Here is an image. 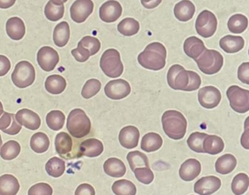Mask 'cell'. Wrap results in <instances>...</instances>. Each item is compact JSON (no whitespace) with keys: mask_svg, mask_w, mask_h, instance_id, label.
I'll return each mask as SVG.
<instances>
[{"mask_svg":"<svg viewBox=\"0 0 249 195\" xmlns=\"http://www.w3.org/2000/svg\"><path fill=\"white\" fill-rule=\"evenodd\" d=\"M20 152V144L15 140H9L1 147L0 156L4 160H13L19 155Z\"/></svg>","mask_w":249,"mask_h":195,"instance_id":"cell-38","label":"cell"},{"mask_svg":"<svg viewBox=\"0 0 249 195\" xmlns=\"http://www.w3.org/2000/svg\"><path fill=\"white\" fill-rule=\"evenodd\" d=\"M123 7L121 4L115 0H109L102 5L100 9V17L102 21L112 23L121 17Z\"/></svg>","mask_w":249,"mask_h":195,"instance_id":"cell-15","label":"cell"},{"mask_svg":"<svg viewBox=\"0 0 249 195\" xmlns=\"http://www.w3.org/2000/svg\"><path fill=\"white\" fill-rule=\"evenodd\" d=\"M71 53L75 60L80 63L86 62L88 61L89 57H91L90 53L87 49L80 45H77V48L76 49L72 50Z\"/></svg>","mask_w":249,"mask_h":195,"instance_id":"cell-48","label":"cell"},{"mask_svg":"<svg viewBox=\"0 0 249 195\" xmlns=\"http://www.w3.org/2000/svg\"><path fill=\"white\" fill-rule=\"evenodd\" d=\"M225 144L223 139L215 135H207L203 141V150L204 153L217 155L223 152Z\"/></svg>","mask_w":249,"mask_h":195,"instance_id":"cell-30","label":"cell"},{"mask_svg":"<svg viewBox=\"0 0 249 195\" xmlns=\"http://www.w3.org/2000/svg\"><path fill=\"white\" fill-rule=\"evenodd\" d=\"M244 127L245 129L249 128V116L246 119V121H245Z\"/></svg>","mask_w":249,"mask_h":195,"instance_id":"cell-56","label":"cell"},{"mask_svg":"<svg viewBox=\"0 0 249 195\" xmlns=\"http://www.w3.org/2000/svg\"><path fill=\"white\" fill-rule=\"evenodd\" d=\"M206 49L207 48L205 47L203 41L194 36L186 39L183 45V50L186 54L189 57L194 59V61H196Z\"/></svg>","mask_w":249,"mask_h":195,"instance_id":"cell-22","label":"cell"},{"mask_svg":"<svg viewBox=\"0 0 249 195\" xmlns=\"http://www.w3.org/2000/svg\"><path fill=\"white\" fill-rule=\"evenodd\" d=\"M249 20L244 15L235 14L231 16L228 21V29L231 33L241 34L247 29Z\"/></svg>","mask_w":249,"mask_h":195,"instance_id":"cell-35","label":"cell"},{"mask_svg":"<svg viewBox=\"0 0 249 195\" xmlns=\"http://www.w3.org/2000/svg\"><path fill=\"white\" fill-rule=\"evenodd\" d=\"M167 50L159 42L151 43L144 51L139 54L138 61L141 66L147 69L159 71L165 66Z\"/></svg>","mask_w":249,"mask_h":195,"instance_id":"cell-1","label":"cell"},{"mask_svg":"<svg viewBox=\"0 0 249 195\" xmlns=\"http://www.w3.org/2000/svg\"><path fill=\"white\" fill-rule=\"evenodd\" d=\"M20 189L19 182L13 175L0 177V195H16Z\"/></svg>","mask_w":249,"mask_h":195,"instance_id":"cell-26","label":"cell"},{"mask_svg":"<svg viewBox=\"0 0 249 195\" xmlns=\"http://www.w3.org/2000/svg\"><path fill=\"white\" fill-rule=\"evenodd\" d=\"M71 37L70 26L67 21H62L56 25L53 30V40L54 45L59 48H63L68 45Z\"/></svg>","mask_w":249,"mask_h":195,"instance_id":"cell-29","label":"cell"},{"mask_svg":"<svg viewBox=\"0 0 249 195\" xmlns=\"http://www.w3.org/2000/svg\"><path fill=\"white\" fill-rule=\"evenodd\" d=\"M226 95L230 107L237 113L245 114L249 111V90L238 85H231L227 89Z\"/></svg>","mask_w":249,"mask_h":195,"instance_id":"cell-7","label":"cell"},{"mask_svg":"<svg viewBox=\"0 0 249 195\" xmlns=\"http://www.w3.org/2000/svg\"><path fill=\"white\" fill-rule=\"evenodd\" d=\"M47 92L52 95H60L67 87L66 80L60 75H52L45 81Z\"/></svg>","mask_w":249,"mask_h":195,"instance_id":"cell-32","label":"cell"},{"mask_svg":"<svg viewBox=\"0 0 249 195\" xmlns=\"http://www.w3.org/2000/svg\"><path fill=\"white\" fill-rule=\"evenodd\" d=\"M59 60L58 53L51 47H42L37 52V64L44 71L51 72L55 69Z\"/></svg>","mask_w":249,"mask_h":195,"instance_id":"cell-10","label":"cell"},{"mask_svg":"<svg viewBox=\"0 0 249 195\" xmlns=\"http://www.w3.org/2000/svg\"><path fill=\"white\" fill-rule=\"evenodd\" d=\"M105 94L112 100H121L131 93V86L124 80H115L109 81L105 86Z\"/></svg>","mask_w":249,"mask_h":195,"instance_id":"cell-11","label":"cell"},{"mask_svg":"<svg viewBox=\"0 0 249 195\" xmlns=\"http://www.w3.org/2000/svg\"><path fill=\"white\" fill-rule=\"evenodd\" d=\"M219 46L226 53H235L245 46V40L240 36L226 35L221 38Z\"/></svg>","mask_w":249,"mask_h":195,"instance_id":"cell-24","label":"cell"},{"mask_svg":"<svg viewBox=\"0 0 249 195\" xmlns=\"http://www.w3.org/2000/svg\"><path fill=\"white\" fill-rule=\"evenodd\" d=\"M238 78L242 83L249 85V62L243 63L239 66Z\"/></svg>","mask_w":249,"mask_h":195,"instance_id":"cell-50","label":"cell"},{"mask_svg":"<svg viewBox=\"0 0 249 195\" xmlns=\"http://www.w3.org/2000/svg\"><path fill=\"white\" fill-rule=\"evenodd\" d=\"M3 113V106H2V102L0 101V117H1V116L2 115V114Z\"/></svg>","mask_w":249,"mask_h":195,"instance_id":"cell-57","label":"cell"},{"mask_svg":"<svg viewBox=\"0 0 249 195\" xmlns=\"http://www.w3.org/2000/svg\"><path fill=\"white\" fill-rule=\"evenodd\" d=\"M75 195H96V192L92 185L84 183L77 187Z\"/></svg>","mask_w":249,"mask_h":195,"instance_id":"cell-51","label":"cell"},{"mask_svg":"<svg viewBox=\"0 0 249 195\" xmlns=\"http://www.w3.org/2000/svg\"><path fill=\"white\" fill-rule=\"evenodd\" d=\"M64 3L62 0H49L45 8L46 18L52 21L61 19L64 15Z\"/></svg>","mask_w":249,"mask_h":195,"instance_id":"cell-27","label":"cell"},{"mask_svg":"<svg viewBox=\"0 0 249 195\" xmlns=\"http://www.w3.org/2000/svg\"><path fill=\"white\" fill-rule=\"evenodd\" d=\"M201 172V164L196 159L186 160L179 170L180 179L183 181H191L195 179Z\"/></svg>","mask_w":249,"mask_h":195,"instance_id":"cell-18","label":"cell"},{"mask_svg":"<svg viewBox=\"0 0 249 195\" xmlns=\"http://www.w3.org/2000/svg\"><path fill=\"white\" fill-rule=\"evenodd\" d=\"M217 18L209 10L199 13L196 21V30L199 35L204 38L212 37L217 29Z\"/></svg>","mask_w":249,"mask_h":195,"instance_id":"cell-8","label":"cell"},{"mask_svg":"<svg viewBox=\"0 0 249 195\" xmlns=\"http://www.w3.org/2000/svg\"><path fill=\"white\" fill-rule=\"evenodd\" d=\"M73 141L72 137L66 132H61L56 136L55 147L57 153L62 158L71 159Z\"/></svg>","mask_w":249,"mask_h":195,"instance_id":"cell-19","label":"cell"},{"mask_svg":"<svg viewBox=\"0 0 249 195\" xmlns=\"http://www.w3.org/2000/svg\"><path fill=\"white\" fill-rule=\"evenodd\" d=\"M207 133L200 132H194L191 133L187 140V145L189 148L194 152L199 153H204L203 150V141L207 137Z\"/></svg>","mask_w":249,"mask_h":195,"instance_id":"cell-43","label":"cell"},{"mask_svg":"<svg viewBox=\"0 0 249 195\" xmlns=\"http://www.w3.org/2000/svg\"><path fill=\"white\" fill-rule=\"evenodd\" d=\"M30 146L36 153H45L50 146V140L45 133L37 132L31 138Z\"/></svg>","mask_w":249,"mask_h":195,"instance_id":"cell-34","label":"cell"},{"mask_svg":"<svg viewBox=\"0 0 249 195\" xmlns=\"http://www.w3.org/2000/svg\"><path fill=\"white\" fill-rule=\"evenodd\" d=\"M127 160L130 168L132 171L141 167H149L148 159L144 153L140 151H132L127 155Z\"/></svg>","mask_w":249,"mask_h":195,"instance_id":"cell-41","label":"cell"},{"mask_svg":"<svg viewBox=\"0 0 249 195\" xmlns=\"http://www.w3.org/2000/svg\"><path fill=\"white\" fill-rule=\"evenodd\" d=\"M241 145L242 147L249 150V128L245 129L244 133H242L241 137Z\"/></svg>","mask_w":249,"mask_h":195,"instance_id":"cell-54","label":"cell"},{"mask_svg":"<svg viewBox=\"0 0 249 195\" xmlns=\"http://www.w3.org/2000/svg\"><path fill=\"white\" fill-rule=\"evenodd\" d=\"M222 99L220 91L214 86H205L199 89L198 93V100L202 107L212 109L219 105Z\"/></svg>","mask_w":249,"mask_h":195,"instance_id":"cell-13","label":"cell"},{"mask_svg":"<svg viewBox=\"0 0 249 195\" xmlns=\"http://www.w3.org/2000/svg\"><path fill=\"white\" fill-rule=\"evenodd\" d=\"M92 0H76L71 7V17L77 23H83L93 12Z\"/></svg>","mask_w":249,"mask_h":195,"instance_id":"cell-12","label":"cell"},{"mask_svg":"<svg viewBox=\"0 0 249 195\" xmlns=\"http://www.w3.org/2000/svg\"><path fill=\"white\" fill-rule=\"evenodd\" d=\"M2 137H1V135H0V149H1V147H2Z\"/></svg>","mask_w":249,"mask_h":195,"instance_id":"cell-58","label":"cell"},{"mask_svg":"<svg viewBox=\"0 0 249 195\" xmlns=\"http://www.w3.org/2000/svg\"><path fill=\"white\" fill-rule=\"evenodd\" d=\"M112 192L116 195H135L137 192L136 187L128 180H118L113 183Z\"/></svg>","mask_w":249,"mask_h":195,"instance_id":"cell-39","label":"cell"},{"mask_svg":"<svg viewBox=\"0 0 249 195\" xmlns=\"http://www.w3.org/2000/svg\"><path fill=\"white\" fill-rule=\"evenodd\" d=\"M162 0H141V2L143 6L146 9H151L158 7L160 3Z\"/></svg>","mask_w":249,"mask_h":195,"instance_id":"cell-53","label":"cell"},{"mask_svg":"<svg viewBox=\"0 0 249 195\" xmlns=\"http://www.w3.org/2000/svg\"><path fill=\"white\" fill-rule=\"evenodd\" d=\"M45 169L47 173L52 177H61L65 172V162L57 157H53L47 162Z\"/></svg>","mask_w":249,"mask_h":195,"instance_id":"cell-37","label":"cell"},{"mask_svg":"<svg viewBox=\"0 0 249 195\" xmlns=\"http://www.w3.org/2000/svg\"><path fill=\"white\" fill-rule=\"evenodd\" d=\"M189 75H190V83L188 87L186 89V92L197 90L201 85V78L196 72L189 70Z\"/></svg>","mask_w":249,"mask_h":195,"instance_id":"cell-49","label":"cell"},{"mask_svg":"<svg viewBox=\"0 0 249 195\" xmlns=\"http://www.w3.org/2000/svg\"><path fill=\"white\" fill-rule=\"evenodd\" d=\"M104 144L97 139L90 138L84 140L79 146V156H85L90 158L97 157L104 152Z\"/></svg>","mask_w":249,"mask_h":195,"instance_id":"cell-20","label":"cell"},{"mask_svg":"<svg viewBox=\"0 0 249 195\" xmlns=\"http://www.w3.org/2000/svg\"><path fill=\"white\" fill-rule=\"evenodd\" d=\"M101 82L96 79H91L86 82L81 95L86 99H89L99 93L101 89Z\"/></svg>","mask_w":249,"mask_h":195,"instance_id":"cell-44","label":"cell"},{"mask_svg":"<svg viewBox=\"0 0 249 195\" xmlns=\"http://www.w3.org/2000/svg\"><path fill=\"white\" fill-rule=\"evenodd\" d=\"M236 165V158L233 155L225 154L215 162V171L221 175L230 174L235 169Z\"/></svg>","mask_w":249,"mask_h":195,"instance_id":"cell-31","label":"cell"},{"mask_svg":"<svg viewBox=\"0 0 249 195\" xmlns=\"http://www.w3.org/2000/svg\"><path fill=\"white\" fill-rule=\"evenodd\" d=\"M135 178L137 179L139 182L142 183L144 185H149L154 181L155 176L149 167H141L134 170Z\"/></svg>","mask_w":249,"mask_h":195,"instance_id":"cell-46","label":"cell"},{"mask_svg":"<svg viewBox=\"0 0 249 195\" xmlns=\"http://www.w3.org/2000/svg\"><path fill=\"white\" fill-rule=\"evenodd\" d=\"M6 32L11 39L19 41L25 34V25L24 21L18 17L9 18L6 22Z\"/></svg>","mask_w":249,"mask_h":195,"instance_id":"cell-25","label":"cell"},{"mask_svg":"<svg viewBox=\"0 0 249 195\" xmlns=\"http://www.w3.org/2000/svg\"></svg>","mask_w":249,"mask_h":195,"instance_id":"cell-60","label":"cell"},{"mask_svg":"<svg viewBox=\"0 0 249 195\" xmlns=\"http://www.w3.org/2000/svg\"><path fill=\"white\" fill-rule=\"evenodd\" d=\"M65 115L61 111L53 110L47 114L46 123L48 128L57 131L62 129L65 122Z\"/></svg>","mask_w":249,"mask_h":195,"instance_id":"cell-40","label":"cell"},{"mask_svg":"<svg viewBox=\"0 0 249 195\" xmlns=\"http://www.w3.org/2000/svg\"><path fill=\"white\" fill-rule=\"evenodd\" d=\"M104 172L112 178H121L126 172V167L121 160L109 158L104 162Z\"/></svg>","mask_w":249,"mask_h":195,"instance_id":"cell-28","label":"cell"},{"mask_svg":"<svg viewBox=\"0 0 249 195\" xmlns=\"http://www.w3.org/2000/svg\"><path fill=\"white\" fill-rule=\"evenodd\" d=\"M62 1L64 2H68V0H62Z\"/></svg>","mask_w":249,"mask_h":195,"instance_id":"cell-59","label":"cell"},{"mask_svg":"<svg viewBox=\"0 0 249 195\" xmlns=\"http://www.w3.org/2000/svg\"><path fill=\"white\" fill-rule=\"evenodd\" d=\"M162 126L169 138L178 140L183 138L187 132V121L183 114L175 110H168L162 115Z\"/></svg>","mask_w":249,"mask_h":195,"instance_id":"cell-2","label":"cell"},{"mask_svg":"<svg viewBox=\"0 0 249 195\" xmlns=\"http://www.w3.org/2000/svg\"><path fill=\"white\" fill-rule=\"evenodd\" d=\"M36 80V69L31 63L21 61L16 64L12 73V80L16 87L25 89L33 84Z\"/></svg>","mask_w":249,"mask_h":195,"instance_id":"cell-6","label":"cell"},{"mask_svg":"<svg viewBox=\"0 0 249 195\" xmlns=\"http://www.w3.org/2000/svg\"><path fill=\"white\" fill-rule=\"evenodd\" d=\"M118 31L123 35L130 37L137 34L140 29L139 22L135 18H126L122 20L118 25Z\"/></svg>","mask_w":249,"mask_h":195,"instance_id":"cell-36","label":"cell"},{"mask_svg":"<svg viewBox=\"0 0 249 195\" xmlns=\"http://www.w3.org/2000/svg\"><path fill=\"white\" fill-rule=\"evenodd\" d=\"M0 130L9 135L18 134L21 130V125L18 122L13 114L4 112L0 117Z\"/></svg>","mask_w":249,"mask_h":195,"instance_id":"cell-21","label":"cell"},{"mask_svg":"<svg viewBox=\"0 0 249 195\" xmlns=\"http://www.w3.org/2000/svg\"><path fill=\"white\" fill-rule=\"evenodd\" d=\"M140 132L136 127H124L120 130L119 140L120 144L125 149H132L137 146L139 144Z\"/></svg>","mask_w":249,"mask_h":195,"instance_id":"cell-17","label":"cell"},{"mask_svg":"<svg viewBox=\"0 0 249 195\" xmlns=\"http://www.w3.org/2000/svg\"><path fill=\"white\" fill-rule=\"evenodd\" d=\"M163 144V139L159 133H151L144 135L142 140L141 148L147 153H152L159 150Z\"/></svg>","mask_w":249,"mask_h":195,"instance_id":"cell-33","label":"cell"},{"mask_svg":"<svg viewBox=\"0 0 249 195\" xmlns=\"http://www.w3.org/2000/svg\"><path fill=\"white\" fill-rule=\"evenodd\" d=\"M249 187V177L246 173L236 175L231 182V191L234 195H244Z\"/></svg>","mask_w":249,"mask_h":195,"instance_id":"cell-42","label":"cell"},{"mask_svg":"<svg viewBox=\"0 0 249 195\" xmlns=\"http://www.w3.org/2000/svg\"><path fill=\"white\" fill-rule=\"evenodd\" d=\"M53 189L47 183H37L29 188L28 195H52Z\"/></svg>","mask_w":249,"mask_h":195,"instance_id":"cell-47","label":"cell"},{"mask_svg":"<svg viewBox=\"0 0 249 195\" xmlns=\"http://www.w3.org/2000/svg\"><path fill=\"white\" fill-rule=\"evenodd\" d=\"M196 8L190 0H182L175 5L174 13L177 19L180 21H188L192 19Z\"/></svg>","mask_w":249,"mask_h":195,"instance_id":"cell-23","label":"cell"},{"mask_svg":"<svg viewBox=\"0 0 249 195\" xmlns=\"http://www.w3.org/2000/svg\"><path fill=\"white\" fill-rule=\"evenodd\" d=\"M16 0H0V9H9L16 3Z\"/></svg>","mask_w":249,"mask_h":195,"instance_id":"cell-55","label":"cell"},{"mask_svg":"<svg viewBox=\"0 0 249 195\" xmlns=\"http://www.w3.org/2000/svg\"><path fill=\"white\" fill-rule=\"evenodd\" d=\"M100 65L104 74L109 78L120 77L124 71L120 52L116 49L106 50L100 59Z\"/></svg>","mask_w":249,"mask_h":195,"instance_id":"cell-4","label":"cell"},{"mask_svg":"<svg viewBox=\"0 0 249 195\" xmlns=\"http://www.w3.org/2000/svg\"><path fill=\"white\" fill-rule=\"evenodd\" d=\"M195 61L202 73L213 75L220 71L223 66L224 59L217 50L206 49Z\"/></svg>","mask_w":249,"mask_h":195,"instance_id":"cell-5","label":"cell"},{"mask_svg":"<svg viewBox=\"0 0 249 195\" xmlns=\"http://www.w3.org/2000/svg\"><path fill=\"white\" fill-rule=\"evenodd\" d=\"M78 45L85 48L90 53L91 56H93L100 51L101 44L96 37L91 36H86L80 40Z\"/></svg>","mask_w":249,"mask_h":195,"instance_id":"cell-45","label":"cell"},{"mask_svg":"<svg viewBox=\"0 0 249 195\" xmlns=\"http://www.w3.org/2000/svg\"><path fill=\"white\" fill-rule=\"evenodd\" d=\"M16 119L21 126L31 130H37L41 127V121L39 116L29 109H21L16 114Z\"/></svg>","mask_w":249,"mask_h":195,"instance_id":"cell-16","label":"cell"},{"mask_svg":"<svg viewBox=\"0 0 249 195\" xmlns=\"http://www.w3.org/2000/svg\"><path fill=\"white\" fill-rule=\"evenodd\" d=\"M67 128L70 134L75 139L84 138L90 132L91 121L84 110L76 108L70 112Z\"/></svg>","mask_w":249,"mask_h":195,"instance_id":"cell-3","label":"cell"},{"mask_svg":"<svg viewBox=\"0 0 249 195\" xmlns=\"http://www.w3.org/2000/svg\"><path fill=\"white\" fill-rule=\"evenodd\" d=\"M221 185L220 179L216 176H206L195 183L194 192L199 195H211L219 190Z\"/></svg>","mask_w":249,"mask_h":195,"instance_id":"cell-14","label":"cell"},{"mask_svg":"<svg viewBox=\"0 0 249 195\" xmlns=\"http://www.w3.org/2000/svg\"><path fill=\"white\" fill-rule=\"evenodd\" d=\"M11 69V63L5 56L0 55V77H4Z\"/></svg>","mask_w":249,"mask_h":195,"instance_id":"cell-52","label":"cell"},{"mask_svg":"<svg viewBox=\"0 0 249 195\" xmlns=\"http://www.w3.org/2000/svg\"><path fill=\"white\" fill-rule=\"evenodd\" d=\"M167 83L175 90L186 91L190 83L189 70L179 64H175L170 67L167 76Z\"/></svg>","mask_w":249,"mask_h":195,"instance_id":"cell-9","label":"cell"}]
</instances>
